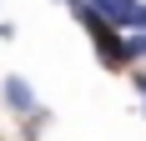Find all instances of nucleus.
I'll return each instance as SVG.
<instances>
[{
  "instance_id": "f257e3e1",
  "label": "nucleus",
  "mask_w": 146,
  "mask_h": 141,
  "mask_svg": "<svg viewBox=\"0 0 146 141\" xmlns=\"http://www.w3.org/2000/svg\"><path fill=\"white\" fill-rule=\"evenodd\" d=\"M76 20H81V25L91 30V45H96V61H101L106 70H126L131 66V35H121L116 25H106L101 15L91 10V5H76Z\"/></svg>"
},
{
  "instance_id": "f03ea898",
  "label": "nucleus",
  "mask_w": 146,
  "mask_h": 141,
  "mask_svg": "<svg viewBox=\"0 0 146 141\" xmlns=\"http://www.w3.org/2000/svg\"><path fill=\"white\" fill-rule=\"evenodd\" d=\"M5 106H10L15 116H40L35 91H30V81H25V76H5Z\"/></svg>"
},
{
  "instance_id": "7ed1b4c3",
  "label": "nucleus",
  "mask_w": 146,
  "mask_h": 141,
  "mask_svg": "<svg viewBox=\"0 0 146 141\" xmlns=\"http://www.w3.org/2000/svg\"><path fill=\"white\" fill-rule=\"evenodd\" d=\"M91 10L101 15L106 25H116V30H126L131 25V15H136V5H141V0H86Z\"/></svg>"
},
{
  "instance_id": "20e7f679",
  "label": "nucleus",
  "mask_w": 146,
  "mask_h": 141,
  "mask_svg": "<svg viewBox=\"0 0 146 141\" xmlns=\"http://www.w3.org/2000/svg\"><path fill=\"white\" fill-rule=\"evenodd\" d=\"M131 56H136V61H146V30H141V35H131Z\"/></svg>"
},
{
  "instance_id": "39448f33",
  "label": "nucleus",
  "mask_w": 146,
  "mask_h": 141,
  "mask_svg": "<svg viewBox=\"0 0 146 141\" xmlns=\"http://www.w3.org/2000/svg\"><path fill=\"white\" fill-rule=\"evenodd\" d=\"M131 86H136V96L146 101V70H136V76H131Z\"/></svg>"
},
{
  "instance_id": "423d86ee",
  "label": "nucleus",
  "mask_w": 146,
  "mask_h": 141,
  "mask_svg": "<svg viewBox=\"0 0 146 141\" xmlns=\"http://www.w3.org/2000/svg\"><path fill=\"white\" fill-rule=\"evenodd\" d=\"M66 5H71V10H76V5H86V0H66Z\"/></svg>"
}]
</instances>
